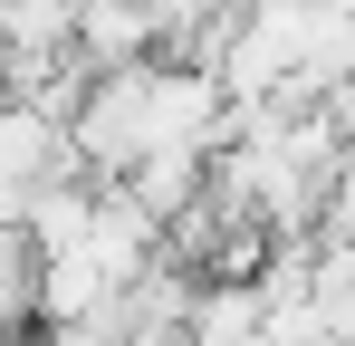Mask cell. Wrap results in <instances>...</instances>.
Instances as JSON below:
<instances>
[{"instance_id":"obj_4","label":"cell","mask_w":355,"mask_h":346,"mask_svg":"<svg viewBox=\"0 0 355 346\" xmlns=\"http://www.w3.org/2000/svg\"><path fill=\"white\" fill-rule=\"evenodd\" d=\"M182 346H269V288L259 279H202Z\"/></svg>"},{"instance_id":"obj_2","label":"cell","mask_w":355,"mask_h":346,"mask_svg":"<svg viewBox=\"0 0 355 346\" xmlns=\"http://www.w3.org/2000/svg\"><path fill=\"white\" fill-rule=\"evenodd\" d=\"M58 173H77V154H67V115L39 106V97H0V212L29 222V202H39Z\"/></svg>"},{"instance_id":"obj_1","label":"cell","mask_w":355,"mask_h":346,"mask_svg":"<svg viewBox=\"0 0 355 346\" xmlns=\"http://www.w3.org/2000/svg\"><path fill=\"white\" fill-rule=\"evenodd\" d=\"M231 97L202 58H135V67H96L87 97L67 106V154L96 183H125L144 154H173V145H221Z\"/></svg>"},{"instance_id":"obj_3","label":"cell","mask_w":355,"mask_h":346,"mask_svg":"<svg viewBox=\"0 0 355 346\" xmlns=\"http://www.w3.org/2000/svg\"><path fill=\"white\" fill-rule=\"evenodd\" d=\"M135 58H164L154 29V0H77V67H135Z\"/></svg>"}]
</instances>
